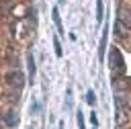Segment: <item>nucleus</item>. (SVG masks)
I'll list each match as a JSON object with an SVG mask.
<instances>
[{"label":"nucleus","instance_id":"nucleus-1","mask_svg":"<svg viewBox=\"0 0 131 129\" xmlns=\"http://www.w3.org/2000/svg\"><path fill=\"white\" fill-rule=\"evenodd\" d=\"M108 61L113 63V70L117 68V72H121V74L125 72V61H123V55H121V51H119L117 47L111 51V55H108Z\"/></svg>","mask_w":131,"mask_h":129},{"label":"nucleus","instance_id":"nucleus-2","mask_svg":"<svg viewBox=\"0 0 131 129\" xmlns=\"http://www.w3.org/2000/svg\"><path fill=\"white\" fill-rule=\"evenodd\" d=\"M6 80H8V84H12V86H14V84L20 86V84H23V74H20L18 70H16V72H10V74L6 76Z\"/></svg>","mask_w":131,"mask_h":129},{"label":"nucleus","instance_id":"nucleus-3","mask_svg":"<svg viewBox=\"0 0 131 129\" xmlns=\"http://www.w3.org/2000/svg\"><path fill=\"white\" fill-rule=\"evenodd\" d=\"M106 37H108V29L102 31V39H100V49H98V57L104 59V49H106Z\"/></svg>","mask_w":131,"mask_h":129},{"label":"nucleus","instance_id":"nucleus-4","mask_svg":"<svg viewBox=\"0 0 131 129\" xmlns=\"http://www.w3.org/2000/svg\"><path fill=\"white\" fill-rule=\"evenodd\" d=\"M104 20V6H102V0H96V23L100 25Z\"/></svg>","mask_w":131,"mask_h":129},{"label":"nucleus","instance_id":"nucleus-5","mask_svg":"<svg viewBox=\"0 0 131 129\" xmlns=\"http://www.w3.org/2000/svg\"><path fill=\"white\" fill-rule=\"evenodd\" d=\"M53 23H55V27H57V31L63 35V27H61V16H59V10L57 8H53Z\"/></svg>","mask_w":131,"mask_h":129},{"label":"nucleus","instance_id":"nucleus-6","mask_svg":"<svg viewBox=\"0 0 131 129\" xmlns=\"http://www.w3.org/2000/svg\"><path fill=\"white\" fill-rule=\"evenodd\" d=\"M119 20L127 27V29H131V14L129 12H125V10H121V14H119Z\"/></svg>","mask_w":131,"mask_h":129},{"label":"nucleus","instance_id":"nucleus-7","mask_svg":"<svg viewBox=\"0 0 131 129\" xmlns=\"http://www.w3.org/2000/svg\"><path fill=\"white\" fill-rule=\"evenodd\" d=\"M27 59H29V76H31V80H33V78H35V59H33V55H29Z\"/></svg>","mask_w":131,"mask_h":129},{"label":"nucleus","instance_id":"nucleus-8","mask_svg":"<svg viewBox=\"0 0 131 129\" xmlns=\"http://www.w3.org/2000/svg\"><path fill=\"white\" fill-rule=\"evenodd\" d=\"M4 123H6L8 127H14V125H16V119L12 117V113H6V117H4Z\"/></svg>","mask_w":131,"mask_h":129},{"label":"nucleus","instance_id":"nucleus-9","mask_svg":"<svg viewBox=\"0 0 131 129\" xmlns=\"http://www.w3.org/2000/svg\"><path fill=\"white\" fill-rule=\"evenodd\" d=\"M53 49H55V55H57V57H61V53H63V51H61V45H59L57 37H53Z\"/></svg>","mask_w":131,"mask_h":129},{"label":"nucleus","instance_id":"nucleus-10","mask_svg":"<svg viewBox=\"0 0 131 129\" xmlns=\"http://www.w3.org/2000/svg\"><path fill=\"white\" fill-rule=\"evenodd\" d=\"M86 102H88V104H94V102H96V94H94V90H88V92H86Z\"/></svg>","mask_w":131,"mask_h":129},{"label":"nucleus","instance_id":"nucleus-11","mask_svg":"<svg viewBox=\"0 0 131 129\" xmlns=\"http://www.w3.org/2000/svg\"><path fill=\"white\" fill-rule=\"evenodd\" d=\"M90 123H92L94 127L98 125V119H96V113H90Z\"/></svg>","mask_w":131,"mask_h":129},{"label":"nucleus","instance_id":"nucleus-12","mask_svg":"<svg viewBox=\"0 0 131 129\" xmlns=\"http://www.w3.org/2000/svg\"><path fill=\"white\" fill-rule=\"evenodd\" d=\"M78 127L84 129V117H82V113H78Z\"/></svg>","mask_w":131,"mask_h":129}]
</instances>
